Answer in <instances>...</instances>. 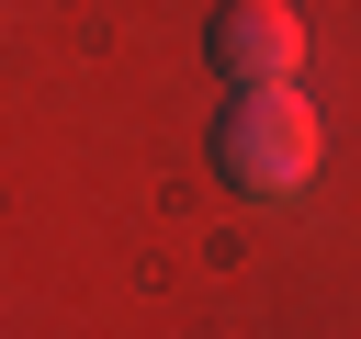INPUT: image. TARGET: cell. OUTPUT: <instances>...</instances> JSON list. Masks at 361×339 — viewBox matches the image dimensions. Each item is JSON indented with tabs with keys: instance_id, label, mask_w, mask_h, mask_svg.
Masks as SVG:
<instances>
[{
	"instance_id": "obj_1",
	"label": "cell",
	"mask_w": 361,
	"mask_h": 339,
	"mask_svg": "<svg viewBox=\"0 0 361 339\" xmlns=\"http://www.w3.org/2000/svg\"><path fill=\"white\" fill-rule=\"evenodd\" d=\"M214 181L237 203H293L316 181V113H305L293 79L282 90H226V113H214Z\"/></svg>"
},
{
	"instance_id": "obj_2",
	"label": "cell",
	"mask_w": 361,
	"mask_h": 339,
	"mask_svg": "<svg viewBox=\"0 0 361 339\" xmlns=\"http://www.w3.org/2000/svg\"><path fill=\"white\" fill-rule=\"evenodd\" d=\"M203 56H214L226 90H282V79L305 68V23H293L282 0H226V11L203 23Z\"/></svg>"
}]
</instances>
